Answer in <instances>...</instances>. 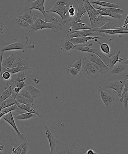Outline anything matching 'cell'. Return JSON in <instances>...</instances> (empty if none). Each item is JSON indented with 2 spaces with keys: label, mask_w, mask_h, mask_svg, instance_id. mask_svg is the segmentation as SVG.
I'll return each mask as SVG.
<instances>
[{
  "label": "cell",
  "mask_w": 128,
  "mask_h": 154,
  "mask_svg": "<svg viewBox=\"0 0 128 154\" xmlns=\"http://www.w3.org/2000/svg\"><path fill=\"white\" fill-rule=\"evenodd\" d=\"M78 10L76 17L74 20L76 22H81V18L83 16L87 14V10L82 4L78 3Z\"/></svg>",
  "instance_id": "cell-27"
},
{
  "label": "cell",
  "mask_w": 128,
  "mask_h": 154,
  "mask_svg": "<svg viewBox=\"0 0 128 154\" xmlns=\"http://www.w3.org/2000/svg\"><path fill=\"white\" fill-rule=\"evenodd\" d=\"M2 106L1 105V103H0V113H1V110H2Z\"/></svg>",
  "instance_id": "cell-54"
},
{
  "label": "cell",
  "mask_w": 128,
  "mask_h": 154,
  "mask_svg": "<svg viewBox=\"0 0 128 154\" xmlns=\"http://www.w3.org/2000/svg\"><path fill=\"white\" fill-rule=\"evenodd\" d=\"M106 9L112 12L117 13L118 14L122 15L125 12L124 10L120 9V8H105Z\"/></svg>",
  "instance_id": "cell-43"
},
{
  "label": "cell",
  "mask_w": 128,
  "mask_h": 154,
  "mask_svg": "<svg viewBox=\"0 0 128 154\" xmlns=\"http://www.w3.org/2000/svg\"><path fill=\"white\" fill-rule=\"evenodd\" d=\"M37 115L31 113H23L20 114L13 115L14 120H26L35 117Z\"/></svg>",
  "instance_id": "cell-30"
},
{
  "label": "cell",
  "mask_w": 128,
  "mask_h": 154,
  "mask_svg": "<svg viewBox=\"0 0 128 154\" xmlns=\"http://www.w3.org/2000/svg\"><path fill=\"white\" fill-rule=\"evenodd\" d=\"M28 63L26 61L23 60L19 56L14 60L11 68H15V67H21L24 66L28 65Z\"/></svg>",
  "instance_id": "cell-36"
},
{
  "label": "cell",
  "mask_w": 128,
  "mask_h": 154,
  "mask_svg": "<svg viewBox=\"0 0 128 154\" xmlns=\"http://www.w3.org/2000/svg\"><path fill=\"white\" fill-rule=\"evenodd\" d=\"M4 53H0V73H1V75L2 77V61L3 59V56Z\"/></svg>",
  "instance_id": "cell-49"
},
{
  "label": "cell",
  "mask_w": 128,
  "mask_h": 154,
  "mask_svg": "<svg viewBox=\"0 0 128 154\" xmlns=\"http://www.w3.org/2000/svg\"><path fill=\"white\" fill-rule=\"evenodd\" d=\"M30 67L29 65L24 66L21 67H15V68H10L7 69L2 66V73L5 71H8L12 74H14L19 72L24 71V70L29 69Z\"/></svg>",
  "instance_id": "cell-33"
},
{
  "label": "cell",
  "mask_w": 128,
  "mask_h": 154,
  "mask_svg": "<svg viewBox=\"0 0 128 154\" xmlns=\"http://www.w3.org/2000/svg\"><path fill=\"white\" fill-rule=\"evenodd\" d=\"M97 91L99 97L106 108H109L115 99L112 92L108 88L101 87L98 88Z\"/></svg>",
  "instance_id": "cell-8"
},
{
  "label": "cell",
  "mask_w": 128,
  "mask_h": 154,
  "mask_svg": "<svg viewBox=\"0 0 128 154\" xmlns=\"http://www.w3.org/2000/svg\"><path fill=\"white\" fill-rule=\"evenodd\" d=\"M114 27L115 26H114L113 22L110 21L109 20L106 22L103 26L98 29H114Z\"/></svg>",
  "instance_id": "cell-41"
},
{
  "label": "cell",
  "mask_w": 128,
  "mask_h": 154,
  "mask_svg": "<svg viewBox=\"0 0 128 154\" xmlns=\"http://www.w3.org/2000/svg\"><path fill=\"white\" fill-rule=\"evenodd\" d=\"M83 59H87L94 63L99 67L100 69L101 74H104L109 72L110 68L107 66L100 58L95 54L89 52H85Z\"/></svg>",
  "instance_id": "cell-9"
},
{
  "label": "cell",
  "mask_w": 128,
  "mask_h": 154,
  "mask_svg": "<svg viewBox=\"0 0 128 154\" xmlns=\"http://www.w3.org/2000/svg\"><path fill=\"white\" fill-rule=\"evenodd\" d=\"M4 147H5V145L4 143L0 142V152H2L4 150Z\"/></svg>",
  "instance_id": "cell-51"
},
{
  "label": "cell",
  "mask_w": 128,
  "mask_h": 154,
  "mask_svg": "<svg viewBox=\"0 0 128 154\" xmlns=\"http://www.w3.org/2000/svg\"><path fill=\"white\" fill-rule=\"evenodd\" d=\"M91 22V27L99 28L111 20V18L101 15L94 8L87 11Z\"/></svg>",
  "instance_id": "cell-6"
},
{
  "label": "cell",
  "mask_w": 128,
  "mask_h": 154,
  "mask_svg": "<svg viewBox=\"0 0 128 154\" xmlns=\"http://www.w3.org/2000/svg\"><path fill=\"white\" fill-rule=\"evenodd\" d=\"M96 42L99 43L100 45V49L102 52L108 55V57L109 58L112 56V54H110V48L109 45L107 43H101L100 42L98 41L97 39H95L94 40Z\"/></svg>",
  "instance_id": "cell-35"
},
{
  "label": "cell",
  "mask_w": 128,
  "mask_h": 154,
  "mask_svg": "<svg viewBox=\"0 0 128 154\" xmlns=\"http://www.w3.org/2000/svg\"><path fill=\"white\" fill-rule=\"evenodd\" d=\"M46 132L45 134L47 136L50 146V154H53L55 149L57 143V139L54 137L50 131V128L47 125H44Z\"/></svg>",
  "instance_id": "cell-14"
},
{
  "label": "cell",
  "mask_w": 128,
  "mask_h": 154,
  "mask_svg": "<svg viewBox=\"0 0 128 154\" xmlns=\"http://www.w3.org/2000/svg\"><path fill=\"white\" fill-rule=\"evenodd\" d=\"M17 107V104H14L13 105L10 106L6 107V108L2 109V110H1V112L8 113L10 112L14 111Z\"/></svg>",
  "instance_id": "cell-42"
},
{
  "label": "cell",
  "mask_w": 128,
  "mask_h": 154,
  "mask_svg": "<svg viewBox=\"0 0 128 154\" xmlns=\"http://www.w3.org/2000/svg\"><path fill=\"white\" fill-rule=\"evenodd\" d=\"M68 12L70 17L71 18L74 17L76 14V10L74 6L70 7L69 9H68Z\"/></svg>",
  "instance_id": "cell-45"
},
{
  "label": "cell",
  "mask_w": 128,
  "mask_h": 154,
  "mask_svg": "<svg viewBox=\"0 0 128 154\" xmlns=\"http://www.w3.org/2000/svg\"><path fill=\"white\" fill-rule=\"evenodd\" d=\"M18 55L16 54H12L5 59H3L2 61V66L4 68L8 69L11 68L13 62H14Z\"/></svg>",
  "instance_id": "cell-21"
},
{
  "label": "cell",
  "mask_w": 128,
  "mask_h": 154,
  "mask_svg": "<svg viewBox=\"0 0 128 154\" xmlns=\"http://www.w3.org/2000/svg\"><path fill=\"white\" fill-rule=\"evenodd\" d=\"M85 77L94 79L101 74L99 67L96 64L87 59L82 60V71Z\"/></svg>",
  "instance_id": "cell-5"
},
{
  "label": "cell",
  "mask_w": 128,
  "mask_h": 154,
  "mask_svg": "<svg viewBox=\"0 0 128 154\" xmlns=\"http://www.w3.org/2000/svg\"><path fill=\"white\" fill-rule=\"evenodd\" d=\"M46 0H35L32 1L27 0L24 3V9L31 11L32 9L39 10L43 15L44 21L51 22L55 20L56 18L53 17L47 13L44 8V3Z\"/></svg>",
  "instance_id": "cell-4"
},
{
  "label": "cell",
  "mask_w": 128,
  "mask_h": 154,
  "mask_svg": "<svg viewBox=\"0 0 128 154\" xmlns=\"http://www.w3.org/2000/svg\"><path fill=\"white\" fill-rule=\"evenodd\" d=\"M114 29L120 30L128 31V24L126 25H123V26L119 27H115Z\"/></svg>",
  "instance_id": "cell-48"
},
{
  "label": "cell",
  "mask_w": 128,
  "mask_h": 154,
  "mask_svg": "<svg viewBox=\"0 0 128 154\" xmlns=\"http://www.w3.org/2000/svg\"><path fill=\"white\" fill-rule=\"evenodd\" d=\"M128 79L127 76L124 78L114 81L107 82L104 85V87L111 88L113 91L117 94L119 98H120L121 96L122 89L124 86L126 81Z\"/></svg>",
  "instance_id": "cell-10"
},
{
  "label": "cell",
  "mask_w": 128,
  "mask_h": 154,
  "mask_svg": "<svg viewBox=\"0 0 128 154\" xmlns=\"http://www.w3.org/2000/svg\"><path fill=\"white\" fill-rule=\"evenodd\" d=\"M2 119H4L5 121L8 122L10 125H11L12 128H14L15 131L17 133L19 141V143H22L24 141H27V139L26 136L18 129L17 126H16L15 122L14 119L13 117V113L12 112H10L7 114L4 115L2 117Z\"/></svg>",
  "instance_id": "cell-12"
},
{
  "label": "cell",
  "mask_w": 128,
  "mask_h": 154,
  "mask_svg": "<svg viewBox=\"0 0 128 154\" xmlns=\"http://www.w3.org/2000/svg\"><path fill=\"white\" fill-rule=\"evenodd\" d=\"M28 85L25 83L24 82L19 81L16 82V87L21 88L22 89L26 87Z\"/></svg>",
  "instance_id": "cell-46"
},
{
  "label": "cell",
  "mask_w": 128,
  "mask_h": 154,
  "mask_svg": "<svg viewBox=\"0 0 128 154\" xmlns=\"http://www.w3.org/2000/svg\"><path fill=\"white\" fill-rule=\"evenodd\" d=\"M33 19L34 23L26 28V30L31 35H35L36 31L44 28H49L55 32L62 31L64 29V26L58 21L57 18L53 21L46 22L43 20L39 16L37 15H34Z\"/></svg>",
  "instance_id": "cell-2"
},
{
  "label": "cell",
  "mask_w": 128,
  "mask_h": 154,
  "mask_svg": "<svg viewBox=\"0 0 128 154\" xmlns=\"http://www.w3.org/2000/svg\"><path fill=\"white\" fill-rule=\"evenodd\" d=\"M13 91V88L11 85L7 83L5 89L3 91L0 96V103H1L12 95Z\"/></svg>",
  "instance_id": "cell-26"
},
{
  "label": "cell",
  "mask_w": 128,
  "mask_h": 154,
  "mask_svg": "<svg viewBox=\"0 0 128 154\" xmlns=\"http://www.w3.org/2000/svg\"><path fill=\"white\" fill-rule=\"evenodd\" d=\"M91 4H94L100 6L104 7H108V8H119L120 7V5L117 4L111 3L97 1V0H92L89 2Z\"/></svg>",
  "instance_id": "cell-24"
},
{
  "label": "cell",
  "mask_w": 128,
  "mask_h": 154,
  "mask_svg": "<svg viewBox=\"0 0 128 154\" xmlns=\"http://www.w3.org/2000/svg\"><path fill=\"white\" fill-rule=\"evenodd\" d=\"M128 66V64L125 63L124 61H123L121 62H118L116 63L109 72L111 74L118 75L126 71Z\"/></svg>",
  "instance_id": "cell-16"
},
{
  "label": "cell",
  "mask_w": 128,
  "mask_h": 154,
  "mask_svg": "<svg viewBox=\"0 0 128 154\" xmlns=\"http://www.w3.org/2000/svg\"><path fill=\"white\" fill-rule=\"evenodd\" d=\"M128 15L126 16V17L125 18V21L124 24V25H126L128 24Z\"/></svg>",
  "instance_id": "cell-52"
},
{
  "label": "cell",
  "mask_w": 128,
  "mask_h": 154,
  "mask_svg": "<svg viewBox=\"0 0 128 154\" xmlns=\"http://www.w3.org/2000/svg\"><path fill=\"white\" fill-rule=\"evenodd\" d=\"M26 87L33 99L40 97L42 94V92L40 90L32 85H28Z\"/></svg>",
  "instance_id": "cell-32"
},
{
  "label": "cell",
  "mask_w": 128,
  "mask_h": 154,
  "mask_svg": "<svg viewBox=\"0 0 128 154\" xmlns=\"http://www.w3.org/2000/svg\"><path fill=\"white\" fill-rule=\"evenodd\" d=\"M8 113L7 112H1L0 113V119L4 116V115L7 114Z\"/></svg>",
  "instance_id": "cell-53"
},
{
  "label": "cell",
  "mask_w": 128,
  "mask_h": 154,
  "mask_svg": "<svg viewBox=\"0 0 128 154\" xmlns=\"http://www.w3.org/2000/svg\"><path fill=\"white\" fill-rule=\"evenodd\" d=\"M12 22L14 26L17 28H27L30 25L24 20L20 16H16L13 17Z\"/></svg>",
  "instance_id": "cell-25"
},
{
  "label": "cell",
  "mask_w": 128,
  "mask_h": 154,
  "mask_svg": "<svg viewBox=\"0 0 128 154\" xmlns=\"http://www.w3.org/2000/svg\"><path fill=\"white\" fill-rule=\"evenodd\" d=\"M90 146H82L75 140L62 142L57 140L53 154H86Z\"/></svg>",
  "instance_id": "cell-1"
},
{
  "label": "cell",
  "mask_w": 128,
  "mask_h": 154,
  "mask_svg": "<svg viewBox=\"0 0 128 154\" xmlns=\"http://www.w3.org/2000/svg\"><path fill=\"white\" fill-rule=\"evenodd\" d=\"M128 79L126 81L124 85V88L122 91L121 96L120 98L121 103H123V106L125 109H128Z\"/></svg>",
  "instance_id": "cell-20"
},
{
  "label": "cell",
  "mask_w": 128,
  "mask_h": 154,
  "mask_svg": "<svg viewBox=\"0 0 128 154\" xmlns=\"http://www.w3.org/2000/svg\"><path fill=\"white\" fill-rule=\"evenodd\" d=\"M29 39V37H26L25 41L14 42L10 43L7 45L0 46V53L13 50H22L23 53L27 51L28 49H33L35 48L33 44L28 45L27 43Z\"/></svg>",
  "instance_id": "cell-7"
},
{
  "label": "cell",
  "mask_w": 128,
  "mask_h": 154,
  "mask_svg": "<svg viewBox=\"0 0 128 154\" xmlns=\"http://www.w3.org/2000/svg\"><path fill=\"white\" fill-rule=\"evenodd\" d=\"M93 8L96 10H102L105 11L106 14V16H108L109 17L113 18L115 19H121L123 17V15L121 14H118L117 13H115L112 12L108 11V10L106 9L105 8L100 6L96 5V4H91Z\"/></svg>",
  "instance_id": "cell-22"
},
{
  "label": "cell",
  "mask_w": 128,
  "mask_h": 154,
  "mask_svg": "<svg viewBox=\"0 0 128 154\" xmlns=\"http://www.w3.org/2000/svg\"><path fill=\"white\" fill-rule=\"evenodd\" d=\"M69 67H73L79 70V72L82 71V59H79L76 60L73 63L71 64Z\"/></svg>",
  "instance_id": "cell-40"
},
{
  "label": "cell",
  "mask_w": 128,
  "mask_h": 154,
  "mask_svg": "<svg viewBox=\"0 0 128 154\" xmlns=\"http://www.w3.org/2000/svg\"><path fill=\"white\" fill-rule=\"evenodd\" d=\"M18 107L28 112L34 113L41 117L42 116V109L40 103L38 101L34 102L33 103L29 105L17 103Z\"/></svg>",
  "instance_id": "cell-11"
},
{
  "label": "cell",
  "mask_w": 128,
  "mask_h": 154,
  "mask_svg": "<svg viewBox=\"0 0 128 154\" xmlns=\"http://www.w3.org/2000/svg\"><path fill=\"white\" fill-rule=\"evenodd\" d=\"M102 38V37H99L83 36L74 37V38L68 39L73 44L76 46L88 43V42L91 40H94L95 39Z\"/></svg>",
  "instance_id": "cell-15"
},
{
  "label": "cell",
  "mask_w": 128,
  "mask_h": 154,
  "mask_svg": "<svg viewBox=\"0 0 128 154\" xmlns=\"http://www.w3.org/2000/svg\"><path fill=\"white\" fill-rule=\"evenodd\" d=\"M0 154H2V152H0Z\"/></svg>",
  "instance_id": "cell-56"
},
{
  "label": "cell",
  "mask_w": 128,
  "mask_h": 154,
  "mask_svg": "<svg viewBox=\"0 0 128 154\" xmlns=\"http://www.w3.org/2000/svg\"><path fill=\"white\" fill-rule=\"evenodd\" d=\"M88 1H89V2H90V1H92V0H88Z\"/></svg>",
  "instance_id": "cell-55"
},
{
  "label": "cell",
  "mask_w": 128,
  "mask_h": 154,
  "mask_svg": "<svg viewBox=\"0 0 128 154\" xmlns=\"http://www.w3.org/2000/svg\"><path fill=\"white\" fill-rule=\"evenodd\" d=\"M29 149V143L27 141L22 143L20 146L17 148L12 147V154H26Z\"/></svg>",
  "instance_id": "cell-18"
},
{
  "label": "cell",
  "mask_w": 128,
  "mask_h": 154,
  "mask_svg": "<svg viewBox=\"0 0 128 154\" xmlns=\"http://www.w3.org/2000/svg\"><path fill=\"white\" fill-rule=\"evenodd\" d=\"M21 89V88L17 87H15L14 89H13V91H14L15 93L17 95V94L19 93V92H20Z\"/></svg>",
  "instance_id": "cell-50"
},
{
  "label": "cell",
  "mask_w": 128,
  "mask_h": 154,
  "mask_svg": "<svg viewBox=\"0 0 128 154\" xmlns=\"http://www.w3.org/2000/svg\"><path fill=\"white\" fill-rule=\"evenodd\" d=\"M6 30V26L2 21L0 20V34L3 33Z\"/></svg>",
  "instance_id": "cell-47"
},
{
  "label": "cell",
  "mask_w": 128,
  "mask_h": 154,
  "mask_svg": "<svg viewBox=\"0 0 128 154\" xmlns=\"http://www.w3.org/2000/svg\"><path fill=\"white\" fill-rule=\"evenodd\" d=\"M91 28L90 26L85 23L76 22L74 20H72L70 22V28L67 34H71L76 31L89 29Z\"/></svg>",
  "instance_id": "cell-13"
},
{
  "label": "cell",
  "mask_w": 128,
  "mask_h": 154,
  "mask_svg": "<svg viewBox=\"0 0 128 154\" xmlns=\"http://www.w3.org/2000/svg\"><path fill=\"white\" fill-rule=\"evenodd\" d=\"M77 2L82 4L86 8L87 11L93 8L91 4L89 2L88 0H77Z\"/></svg>",
  "instance_id": "cell-37"
},
{
  "label": "cell",
  "mask_w": 128,
  "mask_h": 154,
  "mask_svg": "<svg viewBox=\"0 0 128 154\" xmlns=\"http://www.w3.org/2000/svg\"><path fill=\"white\" fill-rule=\"evenodd\" d=\"M15 98L17 103H21L26 105L32 104L34 102V100H30L19 93L16 95Z\"/></svg>",
  "instance_id": "cell-34"
},
{
  "label": "cell",
  "mask_w": 128,
  "mask_h": 154,
  "mask_svg": "<svg viewBox=\"0 0 128 154\" xmlns=\"http://www.w3.org/2000/svg\"><path fill=\"white\" fill-rule=\"evenodd\" d=\"M17 95L14 91L12 95L1 103L2 109L10 106L13 104L17 103V102L16 100V95Z\"/></svg>",
  "instance_id": "cell-23"
},
{
  "label": "cell",
  "mask_w": 128,
  "mask_h": 154,
  "mask_svg": "<svg viewBox=\"0 0 128 154\" xmlns=\"http://www.w3.org/2000/svg\"><path fill=\"white\" fill-rule=\"evenodd\" d=\"M26 70H25L11 75L10 80L13 84V86L14 87H16V83L17 82L19 81H24L26 80Z\"/></svg>",
  "instance_id": "cell-17"
},
{
  "label": "cell",
  "mask_w": 128,
  "mask_h": 154,
  "mask_svg": "<svg viewBox=\"0 0 128 154\" xmlns=\"http://www.w3.org/2000/svg\"><path fill=\"white\" fill-rule=\"evenodd\" d=\"M19 94L23 96L26 97V98L29 99L30 100H34L32 98V97H31V94H30L29 91L27 89L26 87L21 90Z\"/></svg>",
  "instance_id": "cell-39"
},
{
  "label": "cell",
  "mask_w": 128,
  "mask_h": 154,
  "mask_svg": "<svg viewBox=\"0 0 128 154\" xmlns=\"http://www.w3.org/2000/svg\"><path fill=\"white\" fill-rule=\"evenodd\" d=\"M68 72L70 75L73 77H76L79 75V71L73 67H69L68 68Z\"/></svg>",
  "instance_id": "cell-38"
},
{
  "label": "cell",
  "mask_w": 128,
  "mask_h": 154,
  "mask_svg": "<svg viewBox=\"0 0 128 154\" xmlns=\"http://www.w3.org/2000/svg\"><path fill=\"white\" fill-rule=\"evenodd\" d=\"M97 30L100 32L105 33L108 34L109 36L112 35H118L119 36L121 37H123L122 34H127L128 33V31H122L115 29H100L97 28Z\"/></svg>",
  "instance_id": "cell-28"
},
{
  "label": "cell",
  "mask_w": 128,
  "mask_h": 154,
  "mask_svg": "<svg viewBox=\"0 0 128 154\" xmlns=\"http://www.w3.org/2000/svg\"><path fill=\"white\" fill-rule=\"evenodd\" d=\"M121 53L120 51H119L114 56H112L109 58V68L111 69L118 62H123L124 60L121 57H119Z\"/></svg>",
  "instance_id": "cell-31"
},
{
  "label": "cell",
  "mask_w": 128,
  "mask_h": 154,
  "mask_svg": "<svg viewBox=\"0 0 128 154\" xmlns=\"http://www.w3.org/2000/svg\"><path fill=\"white\" fill-rule=\"evenodd\" d=\"M75 3L74 0H57L52 8L46 12L55 13L59 15L62 18V24L64 26L72 19L70 17L68 12L70 6L74 5Z\"/></svg>",
  "instance_id": "cell-3"
},
{
  "label": "cell",
  "mask_w": 128,
  "mask_h": 154,
  "mask_svg": "<svg viewBox=\"0 0 128 154\" xmlns=\"http://www.w3.org/2000/svg\"><path fill=\"white\" fill-rule=\"evenodd\" d=\"M20 17L30 25H32L34 23L33 15L31 11L29 10L24 9L23 14L20 15Z\"/></svg>",
  "instance_id": "cell-29"
},
{
  "label": "cell",
  "mask_w": 128,
  "mask_h": 154,
  "mask_svg": "<svg viewBox=\"0 0 128 154\" xmlns=\"http://www.w3.org/2000/svg\"><path fill=\"white\" fill-rule=\"evenodd\" d=\"M11 77V74L8 71H5L2 73V78L3 80H8L10 79Z\"/></svg>",
  "instance_id": "cell-44"
},
{
  "label": "cell",
  "mask_w": 128,
  "mask_h": 154,
  "mask_svg": "<svg viewBox=\"0 0 128 154\" xmlns=\"http://www.w3.org/2000/svg\"><path fill=\"white\" fill-rule=\"evenodd\" d=\"M76 46L73 44L66 37L62 38L61 40L60 49L64 52H69L74 49Z\"/></svg>",
  "instance_id": "cell-19"
}]
</instances>
